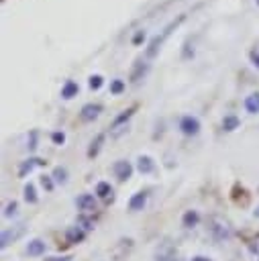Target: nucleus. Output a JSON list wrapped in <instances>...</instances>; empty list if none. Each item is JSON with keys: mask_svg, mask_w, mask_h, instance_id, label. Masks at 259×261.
Returning <instances> with one entry per match:
<instances>
[{"mask_svg": "<svg viewBox=\"0 0 259 261\" xmlns=\"http://www.w3.org/2000/svg\"><path fill=\"white\" fill-rule=\"evenodd\" d=\"M143 39H145V31H139V33H137V35H135V37H133V43H135V45H137V43H141V41H143Z\"/></svg>", "mask_w": 259, "mask_h": 261, "instance_id": "30", "label": "nucleus"}, {"mask_svg": "<svg viewBox=\"0 0 259 261\" xmlns=\"http://www.w3.org/2000/svg\"><path fill=\"white\" fill-rule=\"evenodd\" d=\"M124 90V82L122 80H112L110 82V94H120Z\"/></svg>", "mask_w": 259, "mask_h": 261, "instance_id": "24", "label": "nucleus"}, {"mask_svg": "<svg viewBox=\"0 0 259 261\" xmlns=\"http://www.w3.org/2000/svg\"><path fill=\"white\" fill-rule=\"evenodd\" d=\"M51 177H53L57 184H65V181H67V169H65V167H55Z\"/></svg>", "mask_w": 259, "mask_h": 261, "instance_id": "21", "label": "nucleus"}, {"mask_svg": "<svg viewBox=\"0 0 259 261\" xmlns=\"http://www.w3.org/2000/svg\"><path fill=\"white\" fill-rule=\"evenodd\" d=\"M249 59H251V63L259 69V49H251V51H249Z\"/></svg>", "mask_w": 259, "mask_h": 261, "instance_id": "28", "label": "nucleus"}, {"mask_svg": "<svg viewBox=\"0 0 259 261\" xmlns=\"http://www.w3.org/2000/svg\"><path fill=\"white\" fill-rule=\"evenodd\" d=\"M51 141H53L55 145H63V143H65V135H63V133H53V135H51Z\"/></svg>", "mask_w": 259, "mask_h": 261, "instance_id": "29", "label": "nucleus"}, {"mask_svg": "<svg viewBox=\"0 0 259 261\" xmlns=\"http://www.w3.org/2000/svg\"><path fill=\"white\" fill-rule=\"evenodd\" d=\"M41 184H43V188H45L47 192L53 190V179H51V175H41Z\"/></svg>", "mask_w": 259, "mask_h": 261, "instance_id": "27", "label": "nucleus"}, {"mask_svg": "<svg viewBox=\"0 0 259 261\" xmlns=\"http://www.w3.org/2000/svg\"><path fill=\"white\" fill-rule=\"evenodd\" d=\"M182 20H184V16H179L177 20H173L171 24H167V27L163 29V33H161V35H157V37H155V39H153V41L149 43V47H147V57H155V53H157L159 45L163 43V39H165V37H167V35L171 33V29H173V27H177V24H179Z\"/></svg>", "mask_w": 259, "mask_h": 261, "instance_id": "2", "label": "nucleus"}, {"mask_svg": "<svg viewBox=\"0 0 259 261\" xmlns=\"http://www.w3.org/2000/svg\"><path fill=\"white\" fill-rule=\"evenodd\" d=\"M137 169H139L141 173H151V171L155 169V163H153V159H151L149 155H139V159H137Z\"/></svg>", "mask_w": 259, "mask_h": 261, "instance_id": "14", "label": "nucleus"}, {"mask_svg": "<svg viewBox=\"0 0 259 261\" xmlns=\"http://www.w3.org/2000/svg\"><path fill=\"white\" fill-rule=\"evenodd\" d=\"M239 124H241V120H239L235 114H228V116H224V118H222V128H224V130H228V133H230V130H235V128H239Z\"/></svg>", "mask_w": 259, "mask_h": 261, "instance_id": "17", "label": "nucleus"}, {"mask_svg": "<svg viewBox=\"0 0 259 261\" xmlns=\"http://www.w3.org/2000/svg\"><path fill=\"white\" fill-rule=\"evenodd\" d=\"M133 112H135V106H133V108H128V110H124V112H122V114H120V116H118V118L114 120V126H118L120 122H124V120H128V118L133 116Z\"/></svg>", "mask_w": 259, "mask_h": 261, "instance_id": "25", "label": "nucleus"}, {"mask_svg": "<svg viewBox=\"0 0 259 261\" xmlns=\"http://www.w3.org/2000/svg\"><path fill=\"white\" fill-rule=\"evenodd\" d=\"M47 161H43V159H37V157H33V159H27V161H22L20 163V167H18V175L20 177H24L27 173H31L33 169H35V165H45Z\"/></svg>", "mask_w": 259, "mask_h": 261, "instance_id": "11", "label": "nucleus"}, {"mask_svg": "<svg viewBox=\"0 0 259 261\" xmlns=\"http://www.w3.org/2000/svg\"><path fill=\"white\" fill-rule=\"evenodd\" d=\"M84 237H86V232H84L80 226H69V228L65 230V239H67V243H82Z\"/></svg>", "mask_w": 259, "mask_h": 261, "instance_id": "15", "label": "nucleus"}, {"mask_svg": "<svg viewBox=\"0 0 259 261\" xmlns=\"http://www.w3.org/2000/svg\"><path fill=\"white\" fill-rule=\"evenodd\" d=\"M77 92H80V86H77L73 80H67V82L63 84V88H61V98L71 100L73 96H77Z\"/></svg>", "mask_w": 259, "mask_h": 261, "instance_id": "13", "label": "nucleus"}, {"mask_svg": "<svg viewBox=\"0 0 259 261\" xmlns=\"http://www.w3.org/2000/svg\"><path fill=\"white\" fill-rule=\"evenodd\" d=\"M208 230H210L212 239H214V241H218V243L228 241V239H230V234H232V232H230V226H228L222 218H212V220H210Z\"/></svg>", "mask_w": 259, "mask_h": 261, "instance_id": "1", "label": "nucleus"}, {"mask_svg": "<svg viewBox=\"0 0 259 261\" xmlns=\"http://www.w3.org/2000/svg\"><path fill=\"white\" fill-rule=\"evenodd\" d=\"M102 84H104V77H102L100 73H94V75H90V80H88V86H90L92 90H100Z\"/></svg>", "mask_w": 259, "mask_h": 261, "instance_id": "23", "label": "nucleus"}, {"mask_svg": "<svg viewBox=\"0 0 259 261\" xmlns=\"http://www.w3.org/2000/svg\"><path fill=\"white\" fill-rule=\"evenodd\" d=\"M22 234H24V224H16V226H12V228H4V230H2V237H0V247L6 249L10 243L18 241Z\"/></svg>", "mask_w": 259, "mask_h": 261, "instance_id": "3", "label": "nucleus"}, {"mask_svg": "<svg viewBox=\"0 0 259 261\" xmlns=\"http://www.w3.org/2000/svg\"><path fill=\"white\" fill-rule=\"evenodd\" d=\"M192 261H210V259L204 257V255H196V257H192Z\"/></svg>", "mask_w": 259, "mask_h": 261, "instance_id": "33", "label": "nucleus"}, {"mask_svg": "<svg viewBox=\"0 0 259 261\" xmlns=\"http://www.w3.org/2000/svg\"><path fill=\"white\" fill-rule=\"evenodd\" d=\"M96 196H100V198H112V188H110V184H106V181H98L96 184Z\"/></svg>", "mask_w": 259, "mask_h": 261, "instance_id": "20", "label": "nucleus"}, {"mask_svg": "<svg viewBox=\"0 0 259 261\" xmlns=\"http://www.w3.org/2000/svg\"><path fill=\"white\" fill-rule=\"evenodd\" d=\"M112 171H114V175H116L120 181H124V179H128V177L133 175V165H131L126 159H118V161H114Z\"/></svg>", "mask_w": 259, "mask_h": 261, "instance_id": "5", "label": "nucleus"}, {"mask_svg": "<svg viewBox=\"0 0 259 261\" xmlns=\"http://www.w3.org/2000/svg\"><path fill=\"white\" fill-rule=\"evenodd\" d=\"M43 253H45V241H41V239H33V241L27 243V255H31V257H39V255H43Z\"/></svg>", "mask_w": 259, "mask_h": 261, "instance_id": "10", "label": "nucleus"}, {"mask_svg": "<svg viewBox=\"0 0 259 261\" xmlns=\"http://www.w3.org/2000/svg\"><path fill=\"white\" fill-rule=\"evenodd\" d=\"M179 130L184 133V135H188V137H194V135H198L200 133V120L196 118V116H184L182 120H179Z\"/></svg>", "mask_w": 259, "mask_h": 261, "instance_id": "4", "label": "nucleus"}, {"mask_svg": "<svg viewBox=\"0 0 259 261\" xmlns=\"http://www.w3.org/2000/svg\"><path fill=\"white\" fill-rule=\"evenodd\" d=\"M253 216H255V218H259V206H257V210L253 212Z\"/></svg>", "mask_w": 259, "mask_h": 261, "instance_id": "34", "label": "nucleus"}, {"mask_svg": "<svg viewBox=\"0 0 259 261\" xmlns=\"http://www.w3.org/2000/svg\"><path fill=\"white\" fill-rule=\"evenodd\" d=\"M155 261H175V249L171 243H161L155 251Z\"/></svg>", "mask_w": 259, "mask_h": 261, "instance_id": "6", "label": "nucleus"}, {"mask_svg": "<svg viewBox=\"0 0 259 261\" xmlns=\"http://www.w3.org/2000/svg\"><path fill=\"white\" fill-rule=\"evenodd\" d=\"M102 143H104V135L100 133V135H96V139L92 141V145H90V149H88V157H96L98 151H100V147H102Z\"/></svg>", "mask_w": 259, "mask_h": 261, "instance_id": "19", "label": "nucleus"}, {"mask_svg": "<svg viewBox=\"0 0 259 261\" xmlns=\"http://www.w3.org/2000/svg\"><path fill=\"white\" fill-rule=\"evenodd\" d=\"M147 71H149V63H141V61H139V63L135 65V71L131 73V82H139L141 75H145Z\"/></svg>", "mask_w": 259, "mask_h": 261, "instance_id": "18", "label": "nucleus"}, {"mask_svg": "<svg viewBox=\"0 0 259 261\" xmlns=\"http://www.w3.org/2000/svg\"><path fill=\"white\" fill-rule=\"evenodd\" d=\"M24 200L29 204H35L37 202V192H35V186L33 184H27L24 186Z\"/></svg>", "mask_w": 259, "mask_h": 261, "instance_id": "22", "label": "nucleus"}, {"mask_svg": "<svg viewBox=\"0 0 259 261\" xmlns=\"http://www.w3.org/2000/svg\"><path fill=\"white\" fill-rule=\"evenodd\" d=\"M75 206L82 212H92V210H96V198L92 194H82L75 198Z\"/></svg>", "mask_w": 259, "mask_h": 261, "instance_id": "8", "label": "nucleus"}, {"mask_svg": "<svg viewBox=\"0 0 259 261\" xmlns=\"http://www.w3.org/2000/svg\"><path fill=\"white\" fill-rule=\"evenodd\" d=\"M145 204H147V192H137V194H133L131 200H128V210L139 212V210L145 208Z\"/></svg>", "mask_w": 259, "mask_h": 261, "instance_id": "9", "label": "nucleus"}, {"mask_svg": "<svg viewBox=\"0 0 259 261\" xmlns=\"http://www.w3.org/2000/svg\"><path fill=\"white\" fill-rule=\"evenodd\" d=\"M35 139H37V133L33 130V133H31V143H29V149H35V147H37V145H35Z\"/></svg>", "mask_w": 259, "mask_h": 261, "instance_id": "31", "label": "nucleus"}, {"mask_svg": "<svg viewBox=\"0 0 259 261\" xmlns=\"http://www.w3.org/2000/svg\"><path fill=\"white\" fill-rule=\"evenodd\" d=\"M16 208H18V204H16V202H8V204H6V208H4V216H6V218L14 216V214H16Z\"/></svg>", "mask_w": 259, "mask_h": 261, "instance_id": "26", "label": "nucleus"}, {"mask_svg": "<svg viewBox=\"0 0 259 261\" xmlns=\"http://www.w3.org/2000/svg\"><path fill=\"white\" fill-rule=\"evenodd\" d=\"M255 2H257V6H259V0H255Z\"/></svg>", "mask_w": 259, "mask_h": 261, "instance_id": "35", "label": "nucleus"}, {"mask_svg": "<svg viewBox=\"0 0 259 261\" xmlns=\"http://www.w3.org/2000/svg\"><path fill=\"white\" fill-rule=\"evenodd\" d=\"M71 257H49V259H45V261H69Z\"/></svg>", "mask_w": 259, "mask_h": 261, "instance_id": "32", "label": "nucleus"}, {"mask_svg": "<svg viewBox=\"0 0 259 261\" xmlns=\"http://www.w3.org/2000/svg\"><path fill=\"white\" fill-rule=\"evenodd\" d=\"M245 110L249 114H259V92H253L245 98Z\"/></svg>", "mask_w": 259, "mask_h": 261, "instance_id": "12", "label": "nucleus"}, {"mask_svg": "<svg viewBox=\"0 0 259 261\" xmlns=\"http://www.w3.org/2000/svg\"><path fill=\"white\" fill-rule=\"evenodd\" d=\"M100 112H102V106H100V104H94V102H90V104H84V106H82V112H80V116H82V120L90 122V120L98 118V116H100Z\"/></svg>", "mask_w": 259, "mask_h": 261, "instance_id": "7", "label": "nucleus"}, {"mask_svg": "<svg viewBox=\"0 0 259 261\" xmlns=\"http://www.w3.org/2000/svg\"><path fill=\"white\" fill-rule=\"evenodd\" d=\"M198 220H200V214H198L196 210H188V212L182 216V224H184L186 228H194V226L198 224Z\"/></svg>", "mask_w": 259, "mask_h": 261, "instance_id": "16", "label": "nucleus"}]
</instances>
